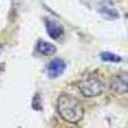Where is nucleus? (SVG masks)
<instances>
[{
  "label": "nucleus",
  "instance_id": "nucleus-1",
  "mask_svg": "<svg viewBox=\"0 0 128 128\" xmlns=\"http://www.w3.org/2000/svg\"><path fill=\"white\" fill-rule=\"evenodd\" d=\"M58 112L63 119L70 123H77L83 116L81 102L69 95H62L58 100Z\"/></svg>",
  "mask_w": 128,
  "mask_h": 128
},
{
  "label": "nucleus",
  "instance_id": "nucleus-2",
  "mask_svg": "<svg viewBox=\"0 0 128 128\" xmlns=\"http://www.w3.org/2000/svg\"><path fill=\"white\" fill-rule=\"evenodd\" d=\"M80 90L82 95H84L86 98H94V96H98L102 92L104 84L95 78H88L80 84Z\"/></svg>",
  "mask_w": 128,
  "mask_h": 128
},
{
  "label": "nucleus",
  "instance_id": "nucleus-3",
  "mask_svg": "<svg viewBox=\"0 0 128 128\" xmlns=\"http://www.w3.org/2000/svg\"><path fill=\"white\" fill-rule=\"evenodd\" d=\"M66 70V63L62 59H54L48 67V73L51 78H56Z\"/></svg>",
  "mask_w": 128,
  "mask_h": 128
},
{
  "label": "nucleus",
  "instance_id": "nucleus-4",
  "mask_svg": "<svg viewBox=\"0 0 128 128\" xmlns=\"http://www.w3.org/2000/svg\"><path fill=\"white\" fill-rule=\"evenodd\" d=\"M112 87L118 94H126L127 92V74H119L114 77L112 82Z\"/></svg>",
  "mask_w": 128,
  "mask_h": 128
},
{
  "label": "nucleus",
  "instance_id": "nucleus-5",
  "mask_svg": "<svg viewBox=\"0 0 128 128\" xmlns=\"http://www.w3.org/2000/svg\"><path fill=\"white\" fill-rule=\"evenodd\" d=\"M46 28H48V34L52 37L58 40L62 35H63V28L54 20H48L46 22Z\"/></svg>",
  "mask_w": 128,
  "mask_h": 128
},
{
  "label": "nucleus",
  "instance_id": "nucleus-6",
  "mask_svg": "<svg viewBox=\"0 0 128 128\" xmlns=\"http://www.w3.org/2000/svg\"><path fill=\"white\" fill-rule=\"evenodd\" d=\"M98 12H99L104 18H106V19H116V18L119 17L118 12H116L115 9H113V8L108 6V5L100 6V8L98 9Z\"/></svg>",
  "mask_w": 128,
  "mask_h": 128
},
{
  "label": "nucleus",
  "instance_id": "nucleus-7",
  "mask_svg": "<svg viewBox=\"0 0 128 128\" xmlns=\"http://www.w3.org/2000/svg\"><path fill=\"white\" fill-rule=\"evenodd\" d=\"M38 51L44 55H52V54H55L56 48L48 41H40L38 42Z\"/></svg>",
  "mask_w": 128,
  "mask_h": 128
},
{
  "label": "nucleus",
  "instance_id": "nucleus-8",
  "mask_svg": "<svg viewBox=\"0 0 128 128\" xmlns=\"http://www.w3.org/2000/svg\"><path fill=\"white\" fill-rule=\"evenodd\" d=\"M100 58H101L104 62H113V63H118V62L122 60L120 56L113 54V52H101Z\"/></svg>",
  "mask_w": 128,
  "mask_h": 128
},
{
  "label": "nucleus",
  "instance_id": "nucleus-9",
  "mask_svg": "<svg viewBox=\"0 0 128 128\" xmlns=\"http://www.w3.org/2000/svg\"><path fill=\"white\" fill-rule=\"evenodd\" d=\"M0 50H2V48H0Z\"/></svg>",
  "mask_w": 128,
  "mask_h": 128
}]
</instances>
